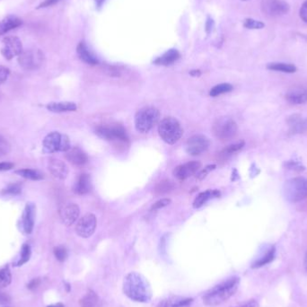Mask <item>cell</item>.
Masks as SVG:
<instances>
[{
  "label": "cell",
  "mask_w": 307,
  "mask_h": 307,
  "mask_svg": "<svg viewBox=\"0 0 307 307\" xmlns=\"http://www.w3.org/2000/svg\"><path fill=\"white\" fill-rule=\"evenodd\" d=\"M304 131H307V118L304 119Z\"/></svg>",
  "instance_id": "obj_53"
},
{
  "label": "cell",
  "mask_w": 307,
  "mask_h": 307,
  "mask_svg": "<svg viewBox=\"0 0 307 307\" xmlns=\"http://www.w3.org/2000/svg\"><path fill=\"white\" fill-rule=\"evenodd\" d=\"M81 307H102V301L96 293L89 290L85 296L81 299Z\"/></svg>",
  "instance_id": "obj_24"
},
{
  "label": "cell",
  "mask_w": 307,
  "mask_h": 307,
  "mask_svg": "<svg viewBox=\"0 0 307 307\" xmlns=\"http://www.w3.org/2000/svg\"><path fill=\"white\" fill-rule=\"evenodd\" d=\"M259 307V304L255 300H251V301L245 303L244 305H242L241 307Z\"/></svg>",
  "instance_id": "obj_49"
},
{
  "label": "cell",
  "mask_w": 307,
  "mask_h": 307,
  "mask_svg": "<svg viewBox=\"0 0 307 307\" xmlns=\"http://www.w3.org/2000/svg\"><path fill=\"white\" fill-rule=\"evenodd\" d=\"M59 0H45L43 2V4H41L40 7H47V6H50V5H54L56 3H58Z\"/></svg>",
  "instance_id": "obj_48"
},
{
  "label": "cell",
  "mask_w": 307,
  "mask_h": 307,
  "mask_svg": "<svg viewBox=\"0 0 307 307\" xmlns=\"http://www.w3.org/2000/svg\"><path fill=\"white\" fill-rule=\"evenodd\" d=\"M220 196V192L218 190H207L205 192H201L199 196L195 199L193 202L194 209H199L203 205L213 198H217Z\"/></svg>",
  "instance_id": "obj_26"
},
{
  "label": "cell",
  "mask_w": 307,
  "mask_h": 307,
  "mask_svg": "<svg viewBox=\"0 0 307 307\" xmlns=\"http://www.w3.org/2000/svg\"><path fill=\"white\" fill-rule=\"evenodd\" d=\"M243 25L247 29H253H253H262L265 26V24L262 22L257 21V20L251 19V18L246 19L243 23Z\"/></svg>",
  "instance_id": "obj_39"
},
{
  "label": "cell",
  "mask_w": 307,
  "mask_h": 307,
  "mask_svg": "<svg viewBox=\"0 0 307 307\" xmlns=\"http://www.w3.org/2000/svg\"><path fill=\"white\" fill-rule=\"evenodd\" d=\"M44 55L40 49H29L18 56V62L25 70H35L43 63Z\"/></svg>",
  "instance_id": "obj_8"
},
{
  "label": "cell",
  "mask_w": 307,
  "mask_h": 307,
  "mask_svg": "<svg viewBox=\"0 0 307 307\" xmlns=\"http://www.w3.org/2000/svg\"><path fill=\"white\" fill-rule=\"evenodd\" d=\"M54 255L59 261H65L68 258V251L64 246L60 245L54 248Z\"/></svg>",
  "instance_id": "obj_36"
},
{
  "label": "cell",
  "mask_w": 307,
  "mask_h": 307,
  "mask_svg": "<svg viewBox=\"0 0 307 307\" xmlns=\"http://www.w3.org/2000/svg\"><path fill=\"white\" fill-rule=\"evenodd\" d=\"M80 214V210L75 203H69L63 206L59 210V216L62 223L66 226L73 225L77 220Z\"/></svg>",
  "instance_id": "obj_14"
},
{
  "label": "cell",
  "mask_w": 307,
  "mask_h": 307,
  "mask_svg": "<svg viewBox=\"0 0 307 307\" xmlns=\"http://www.w3.org/2000/svg\"><path fill=\"white\" fill-rule=\"evenodd\" d=\"M76 51H77V55H78L79 59L86 64L96 65L98 63L97 59L88 50V48L85 45V43H79L77 46V48H76Z\"/></svg>",
  "instance_id": "obj_25"
},
{
  "label": "cell",
  "mask_w": 307,
  "mask_h": 307,
  "mask_svg": "<svg viewBox=\"0 0 307 307\" xmlns=\"http://www.w3.org/2000/svg\"><path fill=\"white\" fill-rule=\"evenodd\" d=\"M268 69L275 71H281L284 73H295L296 71V66L285 63H271L268 65Z\"/></svg>",
  "instance_id": "obj_32"
},
{
  "label": "cell",
  "mask_w": 307,
  "mask_h": 307,
  "mask_svg": "<svg viewBox=\"0 0 307 307\" xmlns=\"http://www.w3.org/2000/svg\"><path fill=\"white\" fill-rule=\"evenodd\" d=\"M160 118L159 111L155 107H145L139 111L135 116L136 129L142 134L149 132Z\"/></svg>",
  "instance_id": "obj_4"
},
{
  "label": "cell",
  "mask_w": 307,
  "mask_h": 307,
  "mask_svg": "<svg viewBox=\"0 0 307 307\" xmlns=\"http://www.w3.org/2000/svg\"><path fill=\"white\" fill-rule=\"evenodd\" d=\"M232 90H233V86L230 84H220V85L214 86L210 90V94L213 97L218 96L223 94L231 92Z\"/></svg>",
  "instance_id": "obj_33"
},
{
  "label": "cell",
  "mask_w": 307,
  "mask_h": 307,
  "mask_svg": "<svg viewBox=\"0 0 307 307\" xmlns=\"http://www.w3.org/2000/svg\"><path fill=\"white\" fill-rule=\"evenodd\" d=\"M190 75H200V72H199V70H192L191 72H190Z\"/></svg>",
  "instance_id": "obj_52"
},
{
  "label": "cell",
  "mask_w": 307,
  "mask_h": 307,
  "mask_svg": "<svg viewBox=\"0 0 307 307\" xmlns=\"http://www.w3.org/2000/svg\"><path fill=\"white\" fill-rule=\"evenodd\" d=\"M275 256V248L270 247L269 250L264 253L263 255L259 258L258 260H256L253 265H252V268L253 269H256V268H260L266 264L269 263L270 261L273 260Z\"/></svg>",
  "instance_id": "obj_29"
},
{
  "label": "cell",
  "mask_w": 307,
  "mask_h": 307,
  "mask_svg": "<svg viewBox=\"0 0 307 307\" xmlns=\"http://www.w3.org/2000/svg\"><path fill=\"white\" fill-rule=\"evenodd\" d=\"M215 168V165H208L207 167H205L204 169L201 171V172H199V174L197 175V178H198V180L199 181H201V180H203L210 172H211L212 170H214Z\"/></svg>",
  "instance_id": "obj_42"
},
{
  "label": "cell",
  "mask_w": 307,
  "mask_h": 307,
  "mask_svg": "<svg viewBox=\"0 0 307 307\" xmlns=\"http://www.w3.org/2000/svg\"><path fill=\"white\" fill-rule=\"evenodd\" d=\"M36 215V207L33 203H27L23 215V227L26 234H31L33 230Z\"/></svg>",
  "instance_id": "obj_16"
},
{
  "label": "cell",
  "mask_w": 307,
  "mask_h": 307,
  "mask_svg": "<svg viewBox=\"0 0 307 307\" xmlns=\"http://www.w3.org/2000/svg\"><path fill=\"white\" fill-rule=\"evenodd\" d=\"M242 1H248V0H242Z\"/></svg>",
  "instance_id": "obj_56"
},
{
  "label": "cell",
  "mask_w": 307,
  "mask_h": 307,
  "mask_svg": "<svg viewBox=\"0 0 307 307\" xmlns=\"http://www.w3.org/2000/svg\"><path fill=\"white\" fill-rule=\"evenodd\" d=\"M1 52L6 59H13L14 57L19 56L23 52L21 41L14 36L5 38L3 40Z\"/></svg>",
  "instance_id": "obj_12"
},
{
  "label": "cell",
  "mask_w": 307,
  "mask_h": 307,
  "mask_svg": "<svg viewBox=\"0 0 307 307\" xmlns=\"http://www.w3.org/2000/svg\"><path fill=\"white\" fill-rule=\"evenodd\" d=\"M200 167H201V164L199 162H189L184 165H181L176 167L173 170V175L179 181H184L198 172Z\"/></svg>",
  "instance_id": "obj_15"
},
{
  "label": "cell",
  "mask_w": 307,
  "mask_h": 307,
  "mask_svg": "<svg viewBox=\"0 0 307 307\" xmlns=\"http://www.w3.org/2000/svg\"><path fill=\"white\" fill-rule=\"evenodd\" d=\"M287 122L293 133L305 132L304 131V119L302 118L300 115H297V114L292 115L287 119Z\"/></svg>",
  "instance_id": "obj_28"
},
{
  "label": "cell",
  "mask_w": 307,
  "mask_h": 307,
  "mask_svg": "<svg viewBox=\"0 0 307 307\" xmlns=\"http://www.w3.org/2000/svg\"><path fill=\"white\" fill-rule=\"evenodd\" d=\"M285 199L290 202H298L307 197V179L296 177L287 181L284 187Z\"/></svg>",
  "instance_id": "obj_5"
},
{
  "label": "cell",
  "mask_w": 307,
  "mask_h": 307,
  "mask_svg": "<svg viewBox=\"0 0 307 307\" xmlns=\"http://www.w3.org/2000/svg\"><path fill=\"white\" fill-rule=\"evenodd\" d=\"M305 267H306V269L307 270V252L306 253V256H305Z\"/></svg>",
  "instance_id": "obj_54"
},
{
  "label": "cell",
  "mask_w": 307,
  "mask_h": 307,
  "mask_svg": "<svg viewBox=\"0 0 307 307\" xmlns=\"http://www.w3.org/2000/svg\"><path fill=\"white\" fill-rule=\"evenodd\" d=\"M39 283H40V281L38 279H34V280H32V282L29 284V288H31V289H33V288H36L38 285H39Z\"/></svg>",
  "instance_id": "obj_50"
},
{
  "label": "cell",
  "mask_w": 307,
  "mask_h": 307,
  "mask_svg": "<svg viewBox=\"0 0 307 307\" xmlns=\"http://www.w3.org/2000/svg\"><path fill=\"white\" fill-rule=\"evenodd\" d=\"M123 293L132 301L148 303L153 291L148 280L139 272H130L123 280Z\"/></svg>",
  "instance_id": "obj_1"
},
{
  "label": "cell",
  "mask_w": 307,
  "mask_h": 307,
  "mask_svg": "<svg viewBox=\"0 0 307 307\" xmlns=\"http://www.w3.org/2000/svg\"><path fill=\"white\" fill-rule=\"evenodd\" d=\"M262 7L269 16H282L289 11V5L283 0H266Z\"/></svg>",
  "instance_id": "obj_13"
},
{
  "label": "cell",
  "mask_w": 307,
  "mask_h": 307,
  "mask_svg": "<svg viewBox=\"0 0 307 307\" xmlns=\"http://www.w3.org/2000/svg\"><path fill=\"white\" fill-rule=\"evenodd\" d=\"M100 138L106 140H122L126 141L128 140L126 130L123 129V127L116 125L112 127H99L97 128L95 132Z\"/></svg>",
  "instance_id": "obj_11"
},
{
  "label": "cell",
  "mask_w": 307,
  "mask_h": 307,
  "mask_svg": "<svg viewBox=\"0 0 307 307\" xmlns=\"http://www.w3.org/2000/svg\"><path fill=\"white\" fill-rule=\"evenodd\" d=\"M210 145V140L206 136L195 135L187 140L185 149L190 156H199L208 150Z\"/></svg>",
  "instance_id": "obj_9"
},
{
  "label": "cell",
  "mask_w": 307,
  "mask_h": 307,
  "mask_svg": "<svg viewBox=\"0 0 307 307\" xmlns=\"http://www.w3.org/2000/svg\"><path fill=\"white\" fill-rule=\"evenodd\" d=\"M16 174L20 175L21 177L25 178L27 180L31 181H40L43 180V175L40 172L32 169H21L16 171Z\"/></svg>",
  "instance_id": "obj_30"
},
{
  "label": "cell",
  "mask_w": 307,
  "mask_h": 307,
  "mask_svg": "<svg viewBox=\"0 0 307 307\" xmlns=\"http://www.w3.org/2000/svg\"><path fill=\"white\" fill-rule=\"evenodd\" d=\"M9 75V70L4 66H0V85L5 82Z\"/></svg>",
  "instance_id": "obj_43"
},
{
  "label": "cell",
  "mask_w": 307,
  "mask_h": 307,
  "mask_svg": "<svg viewBox=\"0 0 307 307\" xmlns=\"http://www.w3.org/2000/svg\"><path fill=\"white\" fill-rule=\"evenodd\" d=\"M11 280H12V276H11L10 269L7 267L0 269V287L7 286L10 284Z\"/></svg>",
  "instance_id": "obj_34"
},
{
  "label": "cell",
  "mask_w": 307,
  "mask_h": 307,
  "mask_svg": "<svg viewBox=\"0 0 307 307\" xmlns=\"http://www.w3.org/2000/svg\"><path fill=\"white\" fill-rule=\"evenodd\" d=\"M22 24V20L14 16H6L0 21V35H3L11 30Z\"/></svg>",
  "instance_id": "obj_22"
},
{
  "label": "cell",
  "mask_w": 307,
  "mask_h": 307,
  "mask_svg": "<svg viewBox=\"0 0 307 307\" xmlns=\"http://www.w3.org/2000/svg\"><path fill=\"white\" fill-rule=\"evenodd\" d=\"M43 145L46 153L68 152L71 148L69 137L57 131L47 135L43 140Z\"/></svg>",
  "instance_id": "obj_6"
},
{
  "label": "cell",
  "mask_w": 307,
  "mask_h": 307,
  "mask_svg": "<svg viewBox=\"0 0 307 307\" xmlns=\"http://www.w3.org/2000/svg\"><path fill=\"white\" fill-rule=\"evenodd\" d=\"M96 216L93 214H86L77 222L75 232L82 238H88L93 236L96 229Z\"/></svg>",
  "instance_id": "obj_10"
},
{
  "label": "cell",
  "mask_w": 307,
  "mask_h": 307,
  "mask_svg": "<svg viewBox=\"0 0 307 307\" xmlns=\"http://www.w3.org/2000/svg\"><path fill=\"white\" fill-rule=\"evenodd\" d=\"M76 108L75 103L71 102H50L47 105V109L52 113L75 112Z\"/></svg>",
  "instance_id": "obj_23"
},
{
  "label": "cell",
  "mask_w": 307,
  "mask_h": 307,
  "mask_svg": "<svg viewBox=\"0 0 307 307\" xmlns=\"http://www.w3.org/2000/svg\"><path fill=\"white\" fill-rule=\"evenodd\" d=\"M206 30H207V32H208V33H210V32H213V30H214V22H213L212 19H209L208 22H207Z\"/></svg>",
  "instance_id": "obj_47"
},
{
  "label": "cell",
  "mask_w": 307,
  "mask_h": 307,
  "mask_svg": "<svg viewBox=\"0 0 307 307\" xmlns=\"http://www.w3.org/2000/svg\"><path fill=\"white\" fill-rule=\"evenodd\" d=\"M180 58V54L176 49H170L164 54L162 57L156 59V64L163 65V66H168L175 62Z\"/></svg>",
  "instance_id": "obj_27"
},
{
  "label": "cell",
  "mask_w": 307,
  "mask_h": 307,
  "mask_svg": "<svg viewBox=\"0 0 307 307\" xmlns=\"http://www.w3.org/2000/svg\"><path fill=\"white\" fill-rule=\"evenodd\" d=\"M66 158L75 166H82L88 161V157L86 153L79 147H73L66 152Z\"/></svg>",
  "instance_id": "obj_17"
},
{
  "label": "cell",
  "mask_w": 307,
  "mask_h": 307,
  "mask_svg": "<svg viewBox=\"0 0 307 307\" xmlns=\"http://www.w3.org/2000/svg\"><path fill=\"white\" fill-rule=\"evenodd\" d=\"M48 171L54 177L64 180L69 174V169L64 162L53 158L48 163Z\"/></svg>",
  "instance_id": "obj_18"
},
{
  "label": "cell",
  "mask_w": 307,
  "mask_h": 307,
  "mask_svg": "<svg viewBox=\"0 0 307 307\" xmlns=\"http://www.w3.org/2000/svg\"><path fill=\"white\" fill-rule=\"evenodd\" d=\"M104 0H95V2H96V4L98 5H101L102 4V2H103Z\"/></svg>",
  "instance_id": "obj_55"
},
{
  "label": "cell",
  "mask_w": 307,
  "mask_h": 307,
  "mask_svg": "<svg viewBox=\"0 0 307 307\" xmlns=\"http://www.w3.org/2000/svg\"><path fill=\"white\" fill-rule=\"evenodd\" d=\"M91 178L86 173H82L76 179L74 191L77 195H85L91 190Z\"/></svg>",
  "instance_id": "obj_21"
},
{
  "label": "cell",
  "mask_w": 307,
  "mask_h": 307,
  "mask_svg": "<svg viewBox=\"0 0 307 307\" xmlns=\"http://www.w3.org/2000/svg\"><path fill=\"white\" fill-rule=\"evenodd\" d=\"M171 203V199H162L160 200H158L157 202H156L155 204L152 206L151 210H161L163 208L166 207L168 205Z\"/></svg>",
  "instance_id": "obj_41"
},
{
  "label": "cell",
  "mask_w": 307,
  "mask_h": 307,
  "mask_svg": "<svg viewBox=\"0 0 307 307\" xmlns=\"http://www.w3.org/2000/svg\"><path fill=\"white\" fill-rule=\"evenodd\" d=\"M162 140L169 145H173L183 137V129L181 123L173 117H166L162 120L158 128Z\"/></svg>",
  "instance_id": "obj_3"
},
{
  "label": "cell",
  "mask_w": 307,
  "mask_h": 307,
  "mask_svg": "<svg viewBox=\"0 0 307 307\" xmlns=\"http://www.w3.org/2000/svg\"><path fill=\"white\" fill-rule=\"evenodd\" d=\"M48 307H65L63 304H61V303H58V304H54V305H50V306H48Z\"/></svg>",
  "instance_id": "obj_51"
},
{
  "label": "cell",
  "mask_w": 307,
  "mask_h": 307,
  "mask_svg": "<svg viewBox=\"0 0 307 307\" xmlns=\"http://www.w3.org/2000/svg\"><path fill=\"white\" fill-rule=\"evenodd\" d=\"M285 99L293 104H303L307 102V88L295 87L286 93Z\"/></svg>",
  "instance_id": "obj_20"
},
{
  "label": "cell",
  "mask_w": 307,
  "mask_h": 307,
  "mask_svg": "<svg viewBox=\"0 0 307 307\" xmlns=\"http://www.w3.org/2000/svg\"><path fill=\"white\" fill-rule=\"evenodd\" d=\"M240 284V279L238 277H231L224 280L218 285L213 286L210 290L206 292L203 296V303L207 307H216L226 302L238 289Z\"/></svg>",
  "instance_id": "obj_2"
},
{
  "label": "cell",
  "mask_w": 307,
  "mask_h": 307,
  "mask_svg": "<svg viewBox=\"0 0 307 307\" xmlns=\"http://www.w3.org/2000/svg\"><path fill=\"white\" fill-rule=\"evenodd\" d=\"M300 17L303 21L307 23V1H306L300 9Z\"/></svg>",
  "instance_id": "obj_45"
},
{
  "label": "cell",
  "mask_w": 307,
  "mask_h": 307,
  "mask_svg": "<svg viewBox=\"0 0 307 307\" xmlns=\"http://www.w3.org/2000/svg\"><path fill=\"white\" fill-rule=\"evenodd\" d=\"M193 301V298L190 297L172 296L163 300L159 307H190Z\"/></svg>",
  "instance_id": "obj_19"
},
{
  "label": "cell",
  "mask_w": 307,
  "mask_h": 307,
  "mask_svg": "<svg viewBox=\"0 0 307 307\" xmlns=\"http://www.w3.org/2000/svg\"><path fill=\"white\" fill-rule=\"evenodd\" d=\"M22 191L21 185L19 183H14V184H10L8 185L6 188L3 189L2 193L5 194V195H17V194L20 193Z\"/></svg>",
  "instance_id": "obj_38"
},
{
  "label": "cell",
  "mask_w": 307,
  "mask_h": 307,
  "mask_svg": "<svg viewBox=\"0 0 307 307\" xmlns=\"http://www.w3.org/2000/svg\"><path fill=\"white\" fill-rule=\"evenodd\" d=\"M236 132L237 124L230 118H218L213 125V133L221 140H231Z\"/></svg>",
  "instance_id": "obj_7"
},
{
  "label": "cell",
  "mask_w": 307,
  "mask_h": 307,
  "mask_svg": "<svg viewBox=\"0 0 307 307\" xmlns=\"http://www.w3.org/2000/svg\"><path fill=\"white\" fill-rule=\"evenodd\" d=\"M31 247L28 244H24L22 247L21 258L17 262V266H22L24 263H26L27 261L30 260L31 257Z\"/></svg>",
  "instance_id": "obj_35"
},
{
  "label": "cell",
  "mask_w": 307,
  "mask_h": 307,
  "mask_svg": "<svg viewBox=\"0 0 307 307\" xmlns=\"http://www.w3.org/2000/svg\"><path fill=\"white\" fill-rule=\"evenodd\" d=\"M243 146H244V142L241 141V142L236 143V144H234V145L227 146V147L225 148L224 151H223V154H224V155H231V154L236 153L238 151L241 150Z\"/></svg>",
  "instance_id": "obj_40"
},
{
  "label": "cell",
  "mask_w": 307,
  "mask_h": 307,
  "mask_svg": "<svg viewBox=\"0 0 307 307\" xmlns=\"http://www.w3.org/2000/svg\"><path fill=\"white\" fill-rule=\"evenodd\" d=\"M14 167L11 163H0V171H8Z\"/></svg>",
  "instance_id": "obj_46"
},
{
  "label": "cell",
  "mask_w": 307,
  "mask_h": 307,
  "mask_svg": "<svg viewBox=\"0 0 307 307\" xmlns=\"http://www.w3.org/2000/svg\"><path fill=\"white\" fill-rule=\"evenodd\" d=\"M11 303V297L6 293L0 291V305H8Z\"/></svg>",
  "instance_id": "obj_44"
},
{
  "label": "cell",
  "mask_w": 307,
  "mask_h": 307,
  "mask_svg": "<svg viewBox=\"0 0 307 307\" xmlns=\"http://www.w3.org/2000/svg\"><path fill=\"white\" fill-rule=\"evenodd\" d=\"M10 144L8 141L4 138L2 135L0 134V157L5 156L10 152Z\"/></svg>",
  "instance_id": "obj_37"
},
{
  "label": "cell",
  "mask_w": 307,
  "mask_h": 307,
  "mask_svg": "<svg viewBox=\"0 0 307 307\" xmlns=\"http://www.w3.org/2000/svg\"><path fill=\"white\" fill-rule=\"evenodd\" d=\"M173 189H174V184L172 181L165 180L156 185V188H155V194L156 196L164 195V194H166L172 191Z\"/></svg>",
  "instance_id": "obj_31"
}]
</instances>
